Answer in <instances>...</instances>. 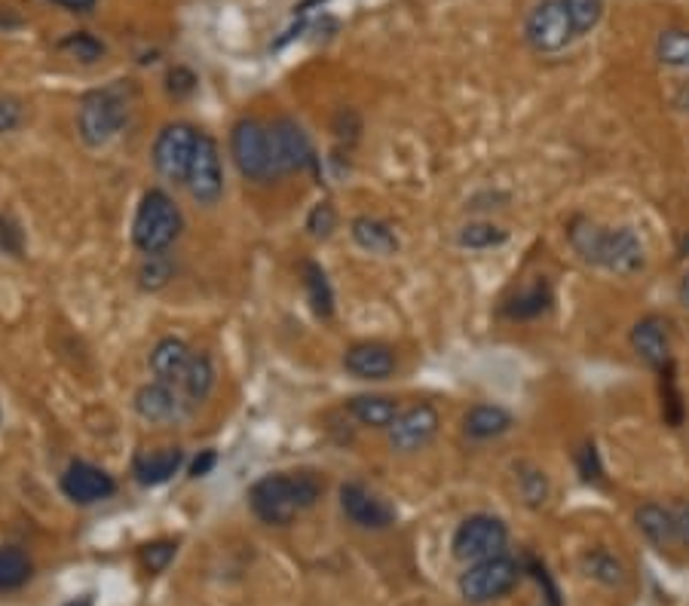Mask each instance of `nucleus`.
<instances>
[{
    "instance_id": "nucleus-1",
    "label": "nucleus",
    "mask_w": 689,
    "mask_h": 606,
    "mask_svg": "<svg viewBox=\"0 0 689 606\" xmlns=\"http://www.w3.org/2000/svg\"><path fill=\"white\" fill-rule=\"evenodd\" d=\"M322 490H325V484L313 472L264 474L249 490V505L264 524L285 527L297 514L313 509L322 500Z\"/></svg>"
},
{
    "instance_id": "nucleus-2",
    "label": "nucleus",
    "mask_w": 689,
    "mask_h": 606,
    "mask_svg": "<svg viewBox=\"0 0 689 606\" xmlns=\"http://www.w3.org/2000/svg\"><path fill=\"white\" fill-rule=\"evenodd\" d=\"M126 117H129V95L123 83L93 90L80 98L77 133L90 147H105L126 126Z\"/></svg>"
},
{
    "instance_id": "nucleus-3",
    "label": "nucleus",
    "mask_w": 689,
    "mask_h": 606,
    "mask_svg": "<svg viewBox=\"0 0 689 606\" xmlns=\"http://www.w3.org/2000/svg\"><path fill=\"white\" fill-rule=\"evenodd\" d=\"M181 211L166 190H147L133 221V242L145 254L169 251L175 239L181 237Z\"/></svg>"
},
{
    "instance_id": "nucleus-4",
    "label": "nucleus",
    "mask_w": 689,
    "mask_h": 606,
    "mask_svg": "<svg viewBox=\"0 0 689 606\" xmlns=\"http://www.w3.org/2000/svg\"><path fill=\"white\" fill-rule=\"evenodd\" d=\"M230 154H233L239 175L254 181V185H267V181L279 178L276 163H273L270 126H264L261 119H239L233 133H230Z\"/></svg>"
},
{
    "instance_id": "nucleus-5",
    "label": "nucleus",
    "mask_w": 689,
    "mask_h": 606,
    "mask_svg": "<svg viewBox=\"0 0 689 606\" xmlns=\"http://www.w3.org/2000/svg\"><path fill=\"white\" fill-rule=\"evenodd\" d=\"M576 38L564 0H540L524 19V40L533 53H561Z\"/></svg>"
},
{
    "instance_id": "nucleus-6",
    "label": "nucleus",
    "mask_w": 689,
    "mask_h": 606,
    "mask_svg": "<svg viewBox=\"0 0 689 606\" xmlns=\"http://www.w3.org/2000/svg\"><path fill=\"white\" fill-rule=\"evenodd\" d=\"M518 576H521L518 561H512L509 554H497L488 561L469 564V570L460 576V594L469 604H491L515 588Z\"/></svg>"
},
{
    "instance_id": "nucleus-7",
    "label": "nucleus",
    "mask_w": 689,
    "mask_h": 606,
    "mask_svg": "<svg viewBox=\"0 0 689 606\" xmlns=\"http://www.w3.org/2000/svg\"><path fill=\"white\" fill-rule=\"evenodd\" d=\"M505 542H509V530L500 518L493 514H472L453 533V557L463 564H476V561H488L503 554Z\"/></svg>"
},
{
    "instance_id": "nucleus-8",
    "label": "nucleus",
    "mask_w": 689,
    "mask_h": 606,
    "mask_svg": "<svg viewBox=\"0 0 689 606\" xmlns=\"http://www.w3.org/2000/svg\"><path fill=\"white\" fill-rule=\"evenodd\" d=\"M197 142L199 133L190 123H169V126H163V133L154 142V166H157V171L166 181L185 185L190 163H194V154H197Z\"/></svg>"
},
{
    "instance_id": "nucleus-9",
    "label": "nucleus",
    "mask_w": 689,
    "mask_h": 606,
    "mask_svg": "<svg viewBox=\"0 0 689 606\" xmlns=\"http://www.w3.org/2000/svg\"><path fill=\"white\" fill-rule=\"evenodd\" d=\"M185 187L199 206H215L218 199L225 197L221 150H218V142H215L212 135L199 133L197 154H194V163H190V171H187Z\"/></svg>"
},
{
    "instance_id": "nucleus-10",
    "label": "nucleus",
    "mask_w": 689,
    "mask_h": 606,
    "mask_svg": "<svg viewBox=\"0 0 689 606\" xmlns=\"http://www.w3.org/2000/svg\"><path fill=\"white\" fill-rule=\"evenodd\" d=\"M595 267L616 273V276H635L647 267V249L631 227H607L601 249H597Z\"/></svg>"
},
{
    "instance_id": "nucleus-11",
    "label": "nucleus",
    "mask_w": 689,
    "mask_h": 606,
    "mask_svg": "<svg viewBox=\"0 0 689 606\" xmlns=\"http://www.w3.org/2000/svg\"><path fill=\"white\" fill-rule=\"evenodd\" d=\"M270 142H273V163H276L279 175H292V171H304L316 166V154H313V142L306 129L292 117H279L270 126Z\"/></svg>"
},
{
    "instance_id": "nucleus-12",
    "label": "nucleus",
    "mask_w": 689,
    "mask_h": 606,
    "mask_svg": "<svg viewBox=\"0 0 689 606\" xmlns=\"http://www.w3.org/2000/svg\"><path fill=\"white\" fill-rule=\"evenodd\" d=\"M438 426H441V417H438V410L429 401L414 405V408L401 410L396 422L386 429L389 448L396 450V453H417V450L432 445V438L438 436Z\"/></svg>"
},
{
    "instance_id": "nucleus-13",
    "label": "nucleus",
    "mask_w": 689,
    "mask_h": 606,
    "mask_svg": "<svg viewBox=\"0 0 689 606\" xmlns=\"http://www.w3.org/2000/svg\"><path fill=\"white\" fill-rule=\"evenodd\" d=\"M341 512L362 530H386L396 521V509L356 481L341 488Z\"/></svg>"
},
{
    "instance_id": "nucleus-14",
    "label": "nucleus",
    "mask_w": 689,
    "mask_h": 606,
    "mask_svg": "<svg viewBox=\"0 0 689 606\" xmlns=\"http://www.w3.org/2000/svg\"><path fill=\"white\" fill-rule=\"evenodd\" d=\"M190 410V401L185 398V393L173 386V383H145L138 393H135V414L147 422H175L185 417Z\"/></svg>"
},
{
    "instance_id": "nucleus-15",
    "label": "nucleus",
    "mask_w": 689,
    "mask_h": 606,
    "mask_svg": "<svg viewBox=\"0 0 689 606\" xmlns=\"http://www.w3.org/2000/svg\"><path fill=\"white\" fill-rule=\"evenodd\" d=\"M114 478L93 462H71L62 474V493L77 505H95L114 497Z\"/></svg>"
},
{
    "instance_id": "nucleus-16",
    "label": "nucleus",
    "mask_w": 689,
    "mask_h": 606,
    "mask_svg": "<svg viewBox=\"0 0 689 606\" xmlns=\"http://www.w3.org/2000/svg\"><path fill=\"white\" fill-rule=\"evenodd\" d=\"M631 349L635 356L650 365L653 370H662L671 358V331H668V322L662 316H644L637 318L635 328H631Z\"/></svg>"
},
{
    "instance_id": "nucleus-17",
    "label": "nucleus",
    "mask_w": 689,
    "mask_h": 606,
    "mask_svg": "<svg viewBox=\"0 0 689 606\" xmlns=\"http://www.w3.org/2000/svg\"><path fill=\"white\" fill-rule=\"evenodd\" d=\"M344 368L356 380H386L396 374V353L393 346L377 341L353 343L344 353Z\"/></svg>"
},
{
    "instance_id": "nucleus-18",
    "label": "nucleus",
    "mask_w": 689,
    "mask_h": 606,
    "mask_svg": "<svg viewBox=\"0 0 689 606\" xmlns=\"http://www.w3.org/2000/svg\"><path fill=\"white\" fill-rule=\"evenodd\" d=\"M181 466H185V453H181V448H159L150 450V453H142V457H135L133 474L142 488H159V484H166L173 474H178Z\"/></svg>"
},
{
    "instance_id": "nucleus-19",
    "label": "nucleus",
    "mask_w": 689,
    "mask_h": 606,
    "mask_svg": "<svg viewBox=\"0 0 689 606\" xmlns=\"http://www.w3.org/2000/svg\"><path fill=\"white\" fill-rule=\"evenodd\" d=\"M190 346L185 341H178V337H163V341L154 346V353H150V370H154V377L163 383H173L178 386L181 377H185L187 365H190Z\"/></svg>"
},
{
    "instance_id": "nucleus-20",
    "label": "nucleus",
    "mask_w": 689,
    "mask_h": 606,
    "mask_svg": "<svg viewBox=\"0 0 689 606\" xmlns=\"http://www.w3.org/2000/svg\"><path fill=\"white\" fill-rule=\"evenodd\" d=\"M515 426V417L500 405H476L466 410L463 432L476 441H488V438L505 436Z\"/></svg>"
},
{
    "instance_id": "nucleus-21",
    "label": "nucleus",
    "mask_w": 689,
    "mask_h": 606,
    "mask_svg": "<svg viewBox=\"0 0 689 606\" xmlns=\"http://www.w3.org/2000/svg\"><path fill=\"white\" fill-rule=\"evenodd\" d=\"M349 233H353V242H356L362 251H372V254H380V258H389L398 251V237L396 230L389 224H384L380 218H372V215H362L349 224Z\"/></svg>"
},
{
    "instance_id": "nucleus-22",
    "label": "nucleus",
    "mask_w": 689,
    "mask_h": 606,
    "mask_svg": "<svg viewBox=\"0 0 689 606\" xmlns=\"http://www.w3.org/2000/svg\"><path fill=\"white\" fill-rule=\"evenodd\" d=\"M346 410L353 414V420L368 429H389L401 414L393 396H353L346 401Z\"/></svg>"
},
{
    "instance_id": "nucleus-23",
    "label": "nucleus",
    "mask_w": 689,
    "mask_h": 606,
    "mask_svg": "<svg viewBox=\"0 0 689 606\" xmlns=\"http://www.w3.org/2000/svg\"><path fill=\"white\" fill-rule=\"evenodd\" d=\"M635 521L640 533L656 545V548H668L675 545V518H671V509L668 505H659V502H644L635 512Z\"/></svg>"
},
{
    "instance_id": "nucleus-24",
    "label": "nucleus",
    "mask_w": 689,
    "mask_h": 606,
    "mask_svg": "<svg viewBox=\"0 0 689 606\" xmlns=\"http://www.w3.org/2000/svg\"><path fill=\"white\" fill-rule=\"evenodd\" d=\"M178 389L185 393V398L190 401V408H194V405H202L206 398L212 396L215 389L212 358L206 356V353H194V358H190V365H187L185 370V377L178 383Z\"/></svg>"
},
{
    "instance_id": "nucleus-25",
    "label": "nucleus",
    "mask_w": 689,
    "mask_h": 606,
    "mask_svg": "<svg viewBox=\"0 0 689 606\" xmlns=\"http://www.w3.org/2000/svg\"><path fill=\"white\" fill-rule=\"evenodd\" d=\"M552 306V289L545 282H533L531 289H524L521 294H515L512 301L503 306V316L518 318V322H528V318H536L549 313Z\"/></svg>"
},
{
    "instance_id": "nucleus-26",
    "label": "nucleus",
    "mask_w": 689,
    "mask_h": 606,
    "mask_svg": "<svg viewBox=\"0 0 689 606\" xmlns=\"http://www.w3.org/2000/svg\"><path fill=\"white\" fill-rule=\"evenodd\" d=\"M304 289H306V301L313 306V313L319 318H328L334 313V291L332 282L325 276V270L313 261L304 264Z\"/></svg>"
},
{
    "instance_id": "nucleus-27",
    "label": "nucleus",
    "mask_w": 689,
    "mask_h": 606,
    "mask_svg": "<svg viewBox=\"0 0 689 606\" xmlns=\"http://www.w3.org/2000/svg\"><path fill=\"white\" fill-rule=\"evenodd\" d=\"M31 557L15 545L0 548V592H15L31 579Z\"/></svg>"
},
{
    "instance_id": "nucleus-28",
    "label": "nucleus",
    "mask_w": 689,
    "mask_h": 606,
    "mask_svg": "<svg viewBox=\"0 0 689 606\" xmlns=\"http://www.w3.org/2000/svg\"><path fill=\"white\" fill-rule=\"evenodd\" d=\"M656 59L665 67L689 71V31L683 28H668L656 38Z\"/></svg>"
},
{
    "instance_id": "nucleus-29",
    "label": "nucleus",
    "mask_w": 689,
    "mask_h": 606,
    "mask_svg": "<svg viewBox=\"0 0 689 606\" xmlns=\"http://www.w3.org/2000/svg\"><path fill=\"white\" fill-rule=\"evenodd\" d=\"M583 567L592 579L601 582V585H607V588L625 585L623 561H619L616 554L607 552V548H592V552L583 557Z\"/></svg>"
},
{
    "instance_id": "nucleus-30",
    "label": "nucleus",
    "mask_w": 689,
    "mask_h": 606,
    "mask_svg": "<svg viewBox=\"0 0 689 606\" xmlns=\"http://www.w3.org/2000/svg\"><path fill=\"white\" fill-rule=\"evenodd\" d=\"M173 276H175V264L166 251L145 254V261H142V267H138V285H142L145 291L166 289Z\"/></svg>"
},
{
    "instance_id": "nucleus-31",
    "label": "nucleus",
    "mask_w": 689,
    "mask_h": 606,
    "mask_svg": "<svg viewBox=\"0 0 689 606\" xmlns=\"http://www.w3.org/2000/svg\"><path fill=\"white\" fill-rule=\"evenodd\" d=\"M505 239H509V233H505L503 227L488 224V221L466 224V227H460V233H457V242H460L463 249H472V251L497 249V245H503Z\"/></svg>"
},
{
    "instance_id": "nucleus-32",
    "label": "nucleus",
    "mask_w": 689,
    "mask_h": 606,
    "mask_svg": "<svg viewBox=\"0 0 689 606\" xmlns=\"http://www.w3.org/2000/svg\"><path fill=\"white\" fill-rule=\"evenodd\" d=\"M659 393H662V417L668 426H680L683 422V398H680V389H677V374L675 362H668L662 370H659Z\"/></svg>"
},
{
    "instance_id": "nucleus-33",
    "label": "nucleus",
    "mask_w": 689,
    "mask_h": 606,
    "mask_svg": "<svg viewBox=\"0 0 689 606\" xmlns=\"http://www.w3.org/2000/svg\"><path fill=\"white\" fill-rule=\"evenodd\" d=\"M515 472H518V490H521L524 502H528L531 509H540V505L549 500V478H545V472L543 469H536V466H531V462H521Z\"/></svg>"
},
{
    "instance_id": "nucleus-34",
    "label": "nucleus",
    "mask_w": 689,
    "mask_h": 606,
    "mask_svg": "<svg viewBox=\"0 0 689 606\" xmlns=\"http://www.w3.org/2000/svg\"><path fill=\"white\" fill-rule=\"evenodd\" d=\"M564 7H567L576 38L595 31L601 25V19H604V0H564Z\"/></svg>"
},
{
    "instance_id": "nucleus-35",
    "label": "nucleus",
    "mask_w": 689,
    "mask_h": 606,
    "mask_svg": "<svg viewBox=\"0 0 689 606\" xmlns=\"http://www.w3.org/2000/svg\"><path fill=\"white\" fill-rule=\"evenodd\" d=\"M59 46H62L65 53H71V59L83 62V65H95L98 59H105V43L98 38H93L90 31H74V34H67Z\"/></svg>"
},
{
    "instance_id": "nucleus-36",
    "label": "nucleus",
    "mask_w": 689,
    "mask_h": 606,
    "mask_svg": "<svg viewBox=\"0 0 689 606\" xmlns=\"http://www.w3.org/2000/svg\"><path fill=\"white\" fill-rule=\"evenodd\" d=\"M334 227H337V211H334L332 202H319L306 215V230L313 239H328L334 233Z\"/></svg>"
},
{
    "instance_id": "nucleus-37",
    "label": "nucleus",
    "mask_w": 689,
    "mask_h": 606,
    "mask_svg": "<svg viewBox=\"0 0 689 606\" xmlns=\"http://www.w3.org/2000/svg\"><path fill=\"white\" fill-rule=\"evenodd\" d=\"M175 552H178L175 542H154V545H145L142 557H145V567L150 570V573H163V570L169 567V561L175 557Z\"/></svg>"
},
{
    "instance_id": "nucleus-38",
    "label": "nucleus",
    "mask_w": 689,
    "mask_h": 606,
    "mask_svg": "<svg viewBox=\"0 0 689 606\" xmlns=\"http://www.w3.org/2000/svg\"><path fill=\"white\" fill-rule=\"evenodd\" d=\"M22 251H25V239H22L19 224H13L10 218H3V215H0V254L22 258Z\"/></svg>"
},
{
    "instance_id": "nucleus-39",
    "label": "nucleus",
    "mask_w": 689,
    "mask_h": 606,
    "mask_svg": "<svg viewBox=\"0 0 689 606\" xmlns=\"http://www.w3.org/2000/svg\"><path fill=\"white\" fill-rule=\"evenodd\" d=\"M166 90H169V95H175V98H187V95H194V90H197V74L185 65L173 67L169 77H166Z\"/></svg>"
},
{
    "instance_id": "nucleus-40",
    "label": "nucleus",
    "mask_w": 689,
    "mask_h": 606,
    "mask_svg": "<svg viewBox=\"0 0 689 606\" xmlns=\"http://www.w3.org/2000/svg\"><path fill=\"white\" fill-rule=\"evenodd\" d=\"M22 102L13 95H0V135L13 133L15 126L22 123Z\"/></svg>"
},
{
    "instance_id": "nucleus-41",
    "label": "nucleus",
    "mask_w": 689,
    "mask_h": 606,
    "mask_svg": "<svg viewBox=\"0 0 689 606\" xmlns=\"http://www.w3.org/2000/svg\"><path fill=\"white\" fill-rule=\"evenodd\" d=\"M580 472H583L585 481H604V466H601L595 445H583V450H580Z\"/></svg>"
},
{
    "instance_id": "nucleus-42",
    "label": "nucleus",
    "mask_w": 689,
    "mask_h": 606,
    "mask_svg": "<svg viewBox=\"0 0 689 606\" xmlns=\"http://www.w3.org/2000/svg\"><path fill=\"white\" fill-rule=\"evenodd\" d=\"M671 509V518H675V536L680 545H687L689 548V502L677 500L668 505Z\"/></svg>"
},
{
    "instance_id": "nucleus-43",
    "label": "nucleus",
    "mask_w": 689,
    "mask_h": 606,
    "mask_svg": "<svg viewBox=\"0 0 689 606\" xmlns=\"http://www.w3.org/2000/svg\"><path fill=\"white\" fill-rule=\"evenodd\" d=\"M215 462H218L215 450H202L197 460L190 462V478H206L215 469Z\"/></svg>"
},
{
    "instance_id": "nucleus-44",
    "label": "nucleus",
    "mask_w": 689,
    "mask_h": 606,
    "mask_svg": "<svg viewBox=\"0 0 689 606\" xmlns=\"http://www.w3.org/2000/svg\"><path fill=\"white\" fill-rule=\"evenodd\" d=\"M46 3L65 7L67 13H93L95 7H98V0H46Z\"/></svg>"
},
{
    "instance_id": "nucleus-45",
    "label": "nucleus",
    "mask_w": 689,
    "mask_h": 606,
    "mask_svg": "<svg viewBox=\"0 0 689 606\" xmlns=\"http://www.w3.org/2000/svg\"><path fill=\"white\" fill-rule=\"evenodd\" d=\"M677 301L683 303L689 310V273H683V279H680V285H677Z\"/></svg>"
},
{
    "instance_id": "nucleus-46",
    "label": "nucleus",
    "mask_w": 689,
    "mask_h": 606,
    "mask_svg": "<svg viewBox=\"0 0 689 606\" xmlns=\"http://www.w3.org/2000/svg\"><path fill=\"white\" fill-rule=\"evenodd\" d=\"M65 606H93V597H90V594H83V597H77V600H67Z\"/></svg>"
},
{
    "instance_id": "nucleus-47",
    "label": "nucleus",
    "mask_w": 689,
    "mask_h": 606,
    "mask_svg": "<svg viewBox=\"0 0 689 606\" xmlns=\"http://www.w3.org/2000/svg\"><path fill=\"white\" fill-rule=\"evenodd\" d=\"M683 254H689V237L683 239Z\"/></svg>"
},
{
    "instance_id": "nucleus-48",
    "label": "nucleus",
    "mask_w": 689,
    "mask_h": 606,
    "mask_svg": "<svg viewBox=\"0 0 689 606\" xmlns=\"http://www.w3.org/2000/svg\"><path fill=\"white\" fill-rule=\"evenodd\" d=\"M0 420H3V414H0Z\"/></svg>"
}]
</instances>
